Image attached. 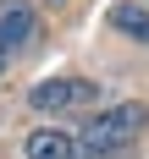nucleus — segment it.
<instances>
[{
	"instance_id": "f257e3e1",
	"label": "nucleus",
	"mask_w": 149,
	"mask_h": 159,
	"mask_svg": "<svg viewBox=\"0 0 149 159\" xmlns=\"http://www.w3.org/2000/svg\"><path fill=\"white\" fill-rule=\"evenodd\" d=\"M144 126H149V110L138 104V99L111 104V110H99L94 121H83V132H77V154H88V159H111V154H122V148H127Z\"/></svg>"
},
{
	"instance_id": "f03ea898",
	"label": "nucleus",
	"mask_w": 149,
	"mask_h": 159,
	"mask_svg": "<svg viewBox=\"0 0 149 159\" xmlns=\"http://www.w3.org/2000/svg\"><path fill=\"white\" fill-rule=\"evenodd\" d=\"M99 88L94 82H83V77H50V82H39V88H33L28 93V104L33 110H72V104H83V99H94Z\"/></svg>"
},
{
	"instance_id": "7ed1b4c3",
	"label": "nucleus",
	"mask_w": 149,
	"mask_h": 159,
	"mask_svg": "<svg viewBox=\"0 0 149 159\" xmlns=\"http://www.w3.org/2000/svg\"><path fill=\"white\" fill-rule=\"evenodd\" d=\"M28 159H77V143L66 132H55V126H39L28 137Z\"/></svg>"
},
{
	"instance_id": "20e7f679",
	"label": "nucleus",
	"mask_w": 149,
	"mask_h": 159,
	"mask_svg": "<svg viewBox=\"0 0 149 159\" xmlns=\"http://www.w3.org/2000/svg\"><path fill=\"white\" fill-rule=\"evenodd\" d=\"M111 28H116V33H132V39H149V6L116 0V6H111Z\"/></svg>"
},
{
	"instance_id": "39448f33",
	"label": "nucleus",
	"mask_w": 149,
	"mask_h": 159,
	"mask_svg": "<svg viewBox=\"0 0 149 159\" xmlns=\"http://www.w3.org/2000/svg\"><path fill=\"white\" fill-rule=\"evenodd\" d=\"M22 39H33V11L28 6H6L0 11V49L22 44Z\"/></svg>"
},
{
	"instance_id": "423d86ee",
	"label": "nucleus",
	"mask_w": 149,
	"mask_h": 159,
	"mask_svg": "<svg viewBox=\"0 0 149 159\" xmlns=\"http://www.w3.org/2000/svg\"><path fill=\"white\" fill-rule=\"evenodd\" d=\"M6 66H11V49H0V71H6Z\"/></svg>"
}]
</instances>
